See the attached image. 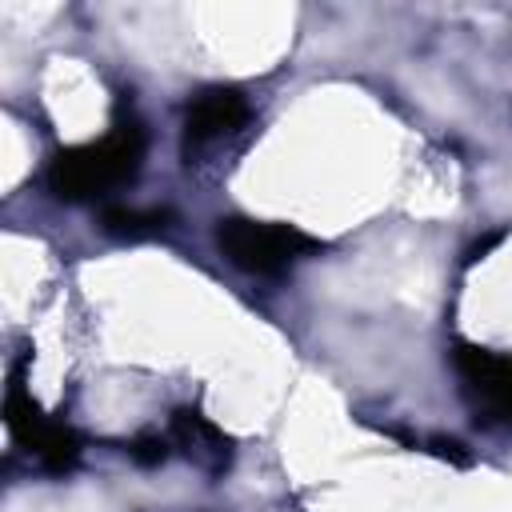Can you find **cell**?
Returning <instances> with one entry per match:
<instances>
[{"mask_svg":"<svg viewBox=\"0 0 512 512\" xmlns=\"http://www.w3.org/2000/svg\"><path fill=\"white\" fill-rule=\"evenodd\" d=\"M4 420H8V432L28 448V452H36V460L48 468V472H72L76 468V460H80V436L68 428V424H60V420H48L44 412H40V404L28 396V388H24V376H20V368L12 372V380H8V392H4Z\"/></svg>","mask_w":512,"mask_h":512,"instance_id":"cell-3","label":"cell"},{"mask_svg":"<svg viewBox=\"0 0 512 512\" xmlns=\"http://www.w3.org/2000/svg\"><path fill=\"white\" fill-rule=\"evenodd\" d=\"M456 372L468 400L492 420L512 428V356L480 344H456Z\"/></svg>","mask_w":512,"mask_h":512,"instance_id":"cell-4","label":"cell"},{"mask_svg":"<svg viewBox=\"0 0 512 512\" xmlns=\"http://www.w3.org/2000/svg\"><path fill=\"white\" fill-rule=\"evenodd\" d=\"M248 120H252V108L236 88H224V84L204 88L184 112V156H188V164H192L196 152L236 136Z\"/></svg>","mask_w":512,"mask_h":512,"instance_id":"cell-5","label":"cell"},{"mask_svg":"<svg viewBox=\"0 0 512 512\" xmlns=\"http://www.w3.org/2000/svg\"><path fill=\"white\" fill-rule=\"evenodd\" d=\"M144 128L136 120H116L100 140L64 148L48 164V188L60 200H100L136 180L144 164Z\"/></svg>","mask_w":512,"mask_h":512,"instance_id":"cell-1","label":"cell"},{"mask_svg":"<svg viewBox=\"0 0 512 512\" xmlns=\"http://www.w3.org/2000/svg\"><path fill=\"white\" fill-rule=\"evenodd\" d=\"M168 220L172 216L164 208H104L100 228L120 240H148V236H160Z\"/></svg>","mask_w":512,"mask_h":512,"instance_id":"cell-7","label":"cell"},{"mask_svg":"<svg viewBox=\"0 0 512 512\" xmlns=\"http://www.w3.org/2000/svg\"><path fill=\"white\" fill-rule=\"evenodd\" d=\"M168 432H172V444L196 468H204L208 476H224L228 472V464H232V440L208 416H200L196 408H176Z\"/></svg>","mask_w":512,"mask_h":512,"instance_id":"cell-6","label":"cell"},{"mask_svg":"<svg viewBox=\"0 0 512 512\" xmlns=\"http://www.w3.org/2000/svg\"><path fill=\"white\" fill-rule=\"evenodd\" d=\"M216 248L224 252V260L232 268H240L248 276H280L296 260H304L308 252H316L320 240L308 236V232H300L296 224L228 216L216 228Z\"/></svg>","mask_w":512,"mask_h":512,"instance_id":"cell-2","label":"cell"}]
</instances>
